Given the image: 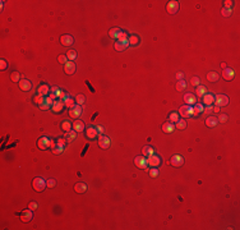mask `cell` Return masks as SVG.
Here are the masks:
<instances>
[{
  "label": "cell",
  "mask_w": 240,
  "mask_h": 230,
  "mask_svg": "<svg viewBox=\"0 0 240 230\" xmlns=\"http://www.w3.org/2000/svg\"><path fill=\"white\" fill-rule=\"evenodd\" d=\"M202 100H203V104H204V105L212 106V104L215 102V96H213L212 93H206L203 97H202Z\"/></svg>",
  "instance_id": "cb8c5ba5"
},
{
  "label": "cell",
  "mask_w": 240,
  "mask_h": 230,
  "mask_svg": "<svg viewBox=\"0 0 240 230\" xmlns=\"http://www.w3.org/2000/svg\"><path fill=\"white\" fill-rule=\"evenodd\" d=\"M58 61H59L60 64H65L68 63V58H67V55H59V58H58Z\"/></svg>",
  "instance_id": "bcb514c9"
},
{
  "label": "cell",
  "mask_w": 240,
  "mask_h": 230,
  "mask_svg": "<svg viewBox=\"0 0 240 230\" xmlns=\"http://www.w3.org/2000/svg\"><path fill=\"white\" fill-rule=\"evenodd\" d=\"M128 39H129V37H128V33H126V32H124V31H123L121 33H120V36H119L118 41H126Z\"/></svg>",
  "instance_id": "7dc6e473"
},
{
  "label": "cell",
  "mask_w": 240,
  "mask_h": 230,
  "mask_svg": "<svg viewBox=\"0 0 240 230\" xmlns=\"http://www.w3.org/2000/svg\"><path fill=\"white\" fill-rule=\"evenodd\" d=\"M37 147L40 150H49V147H51V140L49 137H41L39 138V141H37Z\"/></svg>",
  "instance_id": "277c9868"
},
{
  "label": "cell",
  "mask_w": 240,
  "mask_h": 230,
  "mask_svg": "<svg viewBox=\"0 0 240 230\" xmlns=\"http://www.w3.org/2000/svg\"><path fill=\"white\" fill-rule=\"evenodd\" d=\"M178 114L181 118H190L192 115H193V106H190V105H183L179 109V113Z\"/></svg>",
  "instance_id": "3957f363"
},
{
  "label": "cell",
  "mask_w": 240,
  "mask_h": 230,
  "mask_svg": "<svg viewBox=\"0 0 240 230\" xmlns=\"http://www.w3.org/2000/svg\"><path fill=\"white\" fill-rule=\"evenodd\" d=\"M8 68V63L4 60V59H2V60H0V69H2V71H5V69Z\"/></svg>",
  "instance_id": "f907efd6"
},
{
  "label": "cell",
  "mask_w": 240,
  "mask_h": 230,
  "mask_svg": "<svg viewBox=\"0 0 240 230\" xmlns=\"http://www.w3.org/2000/svg\"><path fill=\"white\" fill-rule=\"evenodd\" d=\"M217 119H218V121L225 123V121H227V115H226V114H221L220 118H217Z\"/></svg>",
  "instance_id": "816d5d0a"
},
{
  "label": "cell",
  "mask_w": 240,
  "mask_h": 230,
  "mask_svg": "<svg viewBox=\"0 0 240 230\" xmlns=\"http://www.w3.org/2000/svg\"><path fill=\"white\" fill-rule=\"evenodd\" d=\"M157 175H158V169L157 168H152L150 170V176H152V178H156Z\"/></svg>",
  "instance_id": "c3c4849f"
},
{
  "label": "cell",
  "mask_w": 240,
  "mask_h": 230,
  "mask_svg": "<svg viewBox=\"0 0 240 230\" xmlns=\"http://www.w3.org/2000/svg\"><path fill=\"white\" fill-rule=\"evenodd\" d=\"M37 95L39 96H45L49 95V86L47 84H41V86L39 87V90H37Z\"/></svg>",
  "instance_id": "f1b7e54d"
},
{
  "label": "cell",
  "mask_w": 240,
  "mask_h": 230,
  "mask_svg": "<svg viewBox=\"0 0 240 230\" xmlns=\"http://www.w3.org/2000/svg\"><path fill=\"white\" fill-rule=\"evenodd\" d=\"M221 68L225 69V68H226V64H225V63H221Z\"/></svg>",
  "instance_id": "91938a15"
},
{
  "label": "cell",
  "mask_w": 240,
  "mask_h": 230,
  "mask_svg": "<svg viewBox=\"0 0 240 230\" xmlns=\"http://www.w3.org/2000/svg\"><path fill=\"white\" fill-rule=\"evenodd\" d=\"M170 164L173 165L174 168H180L184 165V157L181 156V155H174L170 159Z\"/></svg>",
  "instance_id": "52a82bcc"
},
{
  "label": "cell",
  "mask_w": 240,
  "mask_h": 230,
  "mask_svg": "<svg viewBox=\"0 0 240 230\" xmlns=\"http://www.w3.org/2000/svg\"><path fill=\"white\" fill-rule=\"evenodd\" d=\"M218 78H220V76H218L216 72H210V73H207V79H208L210 82H217Z\"/></svg>",
  "instance_id": "1f68e13d"
},
{
  "label": "cell",
  "mask_w": 240,
  "mask_h": 230,
  "mask_svg": "<svg viewBox=\"0 0 240 230\" xmlns=\"http://www.w3.org/2000/svg\"><path fill=\"white\" fill-rule=\"evenodd\" d=\"M186 88V83L184 79H181V81H178L176 83V91H184Z\"/></svg>",
  "instance_id": "60d3db41"
},
{
  "label": "cell",
  "mask_w": 240,
  "mask_h": 230,
  "mask_svg": "<svg viewBox=\"0 0 240 230\" xmlns=\"http://www.w3.org/2000/svg\"><path fill=\"white\" fill-rule=\"evenodd\" d=\"M134 165L138 168V169H146L148 166L147 164V159L145 156H137L134 159Z\"/></svg>",
  "instance_id": "8fae6325"
},
{
  "label": "cell",
  "mask_w": 240,
  "mask_h": 230,
  "mask_svg": "<svg viewBox=\"0 0 240 230\" xmlns=\"http://www.w3.org/2000/svg\"><path fill=\"white\" fill-rule=\"evenodd\" d=\"M234 77H235V72H234V69H230V68L222 69V78L225 79V81H232Z\"/></svg>",
  "instance_id": "7c38bea8"
},
{
  "label": "cell",
  "mask_w": 240,
  "mask_h": 230,
  "mask_svg": "<svg viewBox=\"0 0 240 230\" xmlns=\"http://www.w3.org/2000/svg\"><path fill=\"white\" fill-rule=\"evenodd\" d=\"M69 115H70V118L77 120L78 118L82 115V106L81 105H74L73 108L69 109Z\"/></svg>",
  "instance_id": "30bf717a"
},
{
  "label": "cell",
  "mask_w": 240,
  "mask_h": 230,
  "mask_svg": "<svg viewBox=\"0 0 240 230\" xmlns=\"http://www.w3.org/2000/svg\"><path fill=\"white\" fill-rule=\"evenodd\" d=\"M67 58H68V60H70V61L76 60V59H77V51L76 50H69L67 52Z\"/></svg>",
  "instance_id": "f35d334b"
},
{
  "label": "cell",
  "mask_w": 240,
  "mask_h": 230,
  "mask_svg": "<svg viewBox=\"0 0 240 230\" xmlns=\"http://www.w3.org/2000/svg\"><path fill=\"white\" fill-rule=\"evenodd\" d=\"M221 14L223 15V17H230V15L232 14V9L231 8H223L221 10Z\"/></svg>",
  "instance_id": "7bdbcfd3"
},
{
  "label": "cell",
  "mask_w": 240,
  "mask_h": 230,
  "mask_svg": "<svg viewBox=\"0 0 240 230\" xmlns=\"http://www.w3.org/2000/svg\"><path fill=\"white\" fill-rule=\"evenodd\" d=\"M84 128H86V124L82 121V120H79V119H77L76 121L73 123V131H76L77 133L78 132H82V131H84Z\"/></svg>",
  "instance_id": "603a6c76"
},
{
  "label": "cell",
  "mask_w": 240,
  "mask_h": 230,
  "mask_svg": "<svg viewBox=\"0 0 240 230\" xmlns=\"http://www.w3.org/2000/svg\"><path fill=\"white\" fill-rule=\"evenodd\" d=\"M32 187H33V189L36 192H44L47 188L46 180L44 178H41V176H37V178H35L33 181H32Z\"/></svg>",
  "instance_id": "6da1fadb"
},
{
  "label": "cell",
  "mask_w": 240,
  "mask_h": 230,
  "mask_svg": "<svg viewBox=\"0 0 240 230\" xmlns=\"http://www.w3.org/2000/svg\"><path fill=\"white\" fill-rule=\"evenodd\" d=\"M154 153V150H153V147L152 146H145L142 148V155L143 156H151V155H153Z\"/></svg>",
  "instance_id": "4dcf8cb0"
},
{
  "label": "cell",
  "mask_w": 240,
  "mask_h": 230,
  "mask_svg": "<svg viewBox=\"0 0 240 230\" xmlns=\"http://www.w3.org/2000/svg\"><path fill=\"white\" fill-rule=\"evenodd\" d=\"M166 10H167L169 14L178 13V10H179V2H176V0H170V2L167 3V5H166Z\"/></svg>",
  "instance_id": "9c48e42d"
},
{
  "label": "cell",
  "mask_w": 240,
  "mask_h": 230,
  "mask_svg": "<svg viewBox=\"0 0 240 230\" xmlns=\"http://www.w3.org/2000/svg\"><path fill=\"white\" fill-rule=\"evenodd\" d=\"M174 129H175V124L171 121H166L162 124V131L165 133H171V132H174Z\"/></svg>",
  "instance_id": "4316f807"
},
{
  "label": "cell",
  "mask_w": 240,
  "mask_h": 230,
  "mask_svg": "<svg viewBox=\"0 0 240 230\" xmlns=\"http://www.w3.org/2000/svg\"><path fill=\"white\" fill-rule=\"evenodd\" d=\"M215 104L218 108H223V106H227L229 105V97L225 93H220V95H216L215 97Z\"/></svg>",
  "instance_id": "7a4b0ae2"
},
{
  "label": "cell",
  "mask_w": 240,
  "mask_h": 230,
  "mask_svg": "<svg viewBox=\"0 0 240 230\" xmlns=\"http://www.w3.org/2000/svg\"><path fill=\"white\" fill-rule=\"evenodd\" d=\"M76 137H77V132L76 131L65 132V134H64V141H65V143H70L72 141L76 140Z\"/></svg>",
  "instance_id": "7402d4cb"
},
{
  "label": "cell",
  "mask_w": 240,
  "mask_h": 230,
  "mask_svg": "<svg viewBox=\"0 0 240 230\" xmlns=\"http://www.w3.org/2000/svg\"><path fill=\"white\" fill-rule=\"evenodd\" d=\"M52 102H54V101H52L50 97H46L44 102H42L41 105H39V108H40L41 110H49L51 106H52Z\"/></svg>",
  "instance_id": "484cf974"
},
{
  "label": "cell",
  "mask_w": 240,
  "mask_h": 230,
  "mask_svg": "<svg viewBox=\"0 0 240 230\" xmlns=\"http://www.w3.org/2000/svg\"><path fill=\"white\" fill-rule=\"evenodd\" d=\"M232 5H234V3L231 2V0H226L225 2V8H231Z\"/></svg>",
  "instance_id": "11a10c76"
},
{
  "label": "cell",
  "mask_w": 240,
  "mask_h": 230,
  "mask_svg": "<svg viewBox=\"0 0 240 230\" xmlns=\"http://www.w3.org/2000/svg\"><path fill=\"white\" fill-rule=\"evenodd\" d=\"M64 144H65V141H64V138H60V140H58L56 143H55V146L51 148V150H52V153H54V155H60V153H63V151H64Z\"/></svg>",
  "instance_id": "ba28073f"
},
{
  "label": "cell",
  "mask_w": 240,
  "mask_h": 230,
  "mask_svg": "<svg viewBox=\"0 0 240 230\" xmlns=\"http://www.w3.org/2000/svg\"><path fill=\"white\" fill-rule=\"evenodd\" d=\"M20 220H22L23 222H30L32 220V217H33V215H32V210H30V208H27V210L22 211V213L19 215Z\"/></svg>",
  "instance_id": "2e32d148"
},
{
  "label": "cell",
  "mask_w": 240,
  "mask_h": 230,
  "mask_svg": "<svg viewBox=\"0 0 240 230\" xmlns=\"http://www.w3.org/2000/svg\"><path fill=\"white\" fill-rule=\"evenodd\" d=\"M63 102H64V105H65L67 108H69V109H70V108H73V106L76 105V104H74V100H73V99H72V97H70V96H69V95L67 96L65 99L63 100Z\"/></svg>",
  "instance_id": "d6a6232c"
},
{
  "label": "cell",
  "mask_w": 240,
  "mask_h": 230,
  "mask_svg": "<svg viewBox=\"0 0 240 230\" xmlns=\"http://www.w3.org/2000/svg\"><path fill=\"white\" fill-rule=\"evenodd\" d=\"M184 102H185L186 105H194V104H197V97H195V95L190 93V92L185 93V95H184Z\"/></svg>",
  "instance_id": "d6986e66"
},
{
  "label": "cell",
  "mask_w": 240,
  "mask_h": 230,
  "mask_svg": "<svg viewBox=\"0 0 240 230\" xmlns=\"http://www.w3.org/2000/svg\"><path fill=\"white\" fill-rule=\"evenodd\" d=\"M185 128H186V121L184 119H179L176 123H175V129L183 131V129H185Z\"/></svg>",
  "instance_id": "836d02e7"
},
{
  "label": "cell",
  "mask_w": 240,
  "mask_h": 230,
  "mask_svg": "<svg viewBox=\"0 0 240 230\" xmlns=\"http://www.w3.org/2000/svg\"><path fill=\"white\" fill-rule=\"evenodd\" d=\"M212 110L215 111V113H218V111H220V108H218V106H215V108H213Z\"/></svg>",
  "instance_id": "680465c9"
},
{
  "label": "cell",
  "mask_w": 240,
  "mask_h": 230,
  "mask_svg": "<svg viewBox=\"0 0 240 230\" xmlns=\"http://www.w3.org/2000/svg\"><path fill=\"white\" fill-rule=\"evenodd\" d=\"M76 69H77L76 64L70 60H68V63L64 65V72H65V74H68V76H72V74L76 73Z\"/></svg>",
  "instance_id": "5bb4252c"
},
{
  "label": "cell",
  "mask_w": 240,
  "mask_h": 230,
  "mask_svg": "<svg viewBox=\"0 0 240 230\" xmlns=\"http://www.w3.org/2000/svg\"><path fill=\"white\" fill-rule=\"evenodd\" d=\"M55 184H56V180H55V179H47V180H46L47 188H54Z\"/></svg>",
  "instance_id": "f6af8a7d"
},
{
  "label": "cell",
  "mask_w": 240,
  "mask_h": 230,
  "mask_svg": "<svg viewBox=\"0 0 240 230\" xmlns=\"http://www.w3.org/2000/svg\"><path fill=\"white\" fill-rule=\"evenodd\" d=\"M37 207H39V205H37L36 202H31L30 205H28V208H30V210H36Z\"/></svg>",
  "instance_id": "f5cc1de1"
},
{
  "label": "cell",
  "mask_w": 240,
  "mask_h": 230,
  "mask_svg": "<svg viewBox=\"0 0 240 230\" xmlns=\"http://www.w3.org/2000/svg\"><path fill=\"white\" fill-rule=\"evenodd\" d=\"M96 129H97V132L100 133V134H102V133H104V127L102 125H97V127H96Z\"/></svg>",
  "instance_id": "6f0895ef"
},
{
  "label": "cell",
  "mask_w": 240,
  "mask_h": 230,
  "mask_svg": "<svg viewBox=\"0 0 240 230\" xmlns=\"http://www.w3.org/2000/svg\"><path fill=\"white\" fill-rule=\"evenodd\" d=\"M176 78H178V81H181V79H184V73L179 72V73L176 74Z\"/></svg>",
  "instance_id": "9f6ffc18"
},
{
  "label": "cell",
  "mask_w": 240,
  "mask_h": 230,
  "mask_svg": "<svg viewBox=\"0 0 240 230\" xmlns=\"http://www.w3.org/2000/svg\"><path fill=\"white\" fill-rule=\"evenodd\" d=\"M64 108H65V105H64V102L61 100H55L54 102H52L51 110L54 111V113H61Z\"/></svg>",
  "instance_id": "9a60e30c"
},
{
  "label": "cell",
  "mask_w": 240,
  "mask_h": 230,
  "mask_svg": "<svg viewBox=\"0 0 240 230\" xmlns=\"http://www.w3.org/2000/svg\"><path fill=\"white\" fill-rule=\"evenodd\" d=\"M33 101H35V102H36L37 105H41V104L45 101V99H44V96H39V95H37V96H35Z\"/></svg>",
  "instance_id": "ee69618b"
},
{
  "label": "cell",
  "mask_w": 240,
  "mask_h": 230,
  "mask_svg": "<svg viewBox=\"0 0 240 230\" xmlns=\"http://www.w3.org/2000/svg\"><path fill=\"white\" fill-rule=\"evenodd\" d=\"M212 106H207V108H204V110H203V113H206V114H211L212 113Z\"/></svg>",
  "instance_id": "db71d44e"
},
{
  "label": "cell",
  "mask_w": 240,
  "mask_h": 230,
  "mask_svg": "<svg viewBox=\"0 0 240 230\" xmlns=\"http://www.w3.org/2000/svg\"><path fill=\"white\" fill-rule=\"evenodd\" d=\"M60 42H61L63 46H70V45L74 44V39L70 35H63L60 37Z\"/></svg>",
  "instance_id": "e0dca14e"
},
{
  "label": "cell",
  "mask_w": 240,
  "mask_h": 230,
  "mask_svg": "<svg viewBox=\"0 0 240 230\" xmlns=\"http://www.w3.org/2000/svg\"><path fill=\"white\" fill-rule=\"evenodd\" d=\"M88 187L86 183H83V181H79V183H76L74 184V191L77 192V193H84V192H87Z\"/></svg>",
  "instance_id": "ffe728a7"
},
{
  "label": "cell",
  "mask_w": 240,
  "mask_h": 230,
  "mask_svg": "<svg viewBox=\"0 0 240 230\" xmlns=\"http://www.w3.org/2000/svg\"><path fill=\"white\" fill-rule=\"evenodd\" d=\"M10 79H12V82H14V83H19V81H20L19 72H12V74H10Z\"/></svg>",
  "instance_id": "8d00e7d4"
},
{
  "label": "cell",
  "mask_w": 240,
  "mask_h": 230,
  "mask_svg": "<svg viewBox=\"0 0 240 230\" xmlns=\"http://www.w3.org/2000/svg\"><path fill=\"white\" fill-rule=\"evenodd\" d=\"M218 124V119L216 116H208L206 119V125L208 128H215Z\"/></svg>",
  "instance_id": "d4e9b609"
},
{
  "label": "cell",
  "mask_w": 240,
  "mask_h": 230,
  "mask_svg": "<svg viewBox=\"0 0 240 230\" xmlns=\"http://www.w3.org/2000/svg\"><path fill=\"white\" fill-rule=\"evenodd\" d=\"M203 110H204V106L202 104H194V106H193V115L198 116L201 113H203Z\"/></svg>",
  "instance_id": "f546056e"
},
{
  "label": "cell",
  "mask_w": 240,
  "mask_h": 230,
  "mask_svg": "<svg viewBox=\"0 0 240 230\" xmlns=\"http://www.w3.org/2000/svg\"><path fill=\"white\" fill-rule=\"evenodd\" d=\"M121 32H123V30H120L119 27H114V28H111L109 31V36L111 37V39H119Z\"/></svg>",
  "instance_id": "83f0119b"
},
{
  "label": "cell",
  "mask_w": 240,
  "mask_h": 230,
  "mask_svg": "<svg viewBox=\"0 0 240 230\" xmlns=\"http://www.w3.org/2000/svg\"><path fill=\"white\" fill-rule=\"evenodd\" d=\"M179 119H180V116H179V114H178V113H171V114H170V118H169V121H171V123H176Z\"/></svg>",
  "instance_id": "b9f144b4"
},
{
  "label": "cell",
  "mask_w": 240,
  "mask_h": 230,
  "mask_svg": "<svg viewBox=\"0 0 240 230\" xmlns=\"http://www.w3.org/2000/svg\"><path fill=\"white\" fill-rule=\"evenodd\" d=\"M195 93L201 96V97H203V96L207 93V90L204 86H197V90H195Z\"/></svg>",
  "instance_id": "74e56055"
},
{
  "label": "cell",
  "mask_w": 240,
  "mask_h": 230,
  "mask_svg": "<svg viewBox=\"0 0 240 230\" xmlns=\"http://www.w3.org/2000/svg\"><path fill=\"white\" fill-rule=\"evenodd\" d=\"M76 102H77V105H83L84 102H86V97H84V95H82V93H79V95H77V97H76Z\"/></svg>",
  "instance_id": "ab89813d"
},
{
  "label": "cell",
  "mask_w": 240,
  "mask_h": 230,
  "mask_svg": "<svg viewBox=\"0 0 240 230\" xmlns=\"http://www.w3.org/2000/svg\"><path fill=\"white\" fill-rule=\"evenodd\" d=\"M147 164L152 168H157L161 165V157L157 156L156 153H153V155H151V156L147 157Z\"/></svg>",
  "instance_id": "5b68a950"
},
{
  "label": "cell",
  "mask_w": 240,
  "mask_h": 230,
  "mask_svg": "<svg viewBox=\"0 0 240 230\" xmlns=\"http://www.w3.org/2000/svg\"><path fill=\"white\" fill-rule=\"evenodd\" d=\"M86 137L88 138V140H95L96 137H98V132L96 128L93 127H88L86 129Z\"/></svg>",
  "instance_id": "ac0fdd59"
},
{
  "label": "cell",
  "mask_w": 240,
  "mask_h": 230,
  "mask_svg": "<svg viewBox=\"0 0 240 230\" xmlns=\"http://www.w3.org/2000/svg\"><path fill=\"white\" fill-rule=\"evenodd\" d=\"M139 41H141V39L137 35H130V37L128 39L129 45H138V44H139Z\"/></svg>",
  "instance_id": "e575fe53"
},
{
  "label": "cell",
  "mask_w": 240,
  "mask_h": 230,
  "mask_svg": "<svg viewBox=\"0 0 240 230\" xmlns=\"http://www.w3.org/2000/svg\"><path fill=\"white\" fill-rule=\"evenodd\" d=\"M128 46H129V42H128V40H126V41H116L115 44H114V47H115L116 51H123V50H125Z\"/></svg>",
  "instance_id": "44dd1931"
},
{
  "label": "cell",
  "mask_w": 240,
  "mask_h": 230,
  "mask_svg": "<svg viewBox=\"0 0 240 230\" xmlns=\"http://www.w3.org/2000/svg\"><path fill=\"white\" fill-rule=\"evenodd\" d=\"M18 87L22 91H24V92H28V91L32 90V82L28 81V79H20L18 83Z\"/></svg>",
  "instance_id": "4fadbf2b"
},
{
  "label": "cell",
  "mask_w": 240,
  "mask_h": 230,
  "mask_svg": "<svg viewBox=\"0 0 240 230\" xmlns=\"http://www.w3.org/2000/svg\"><path fill=\"white\" fill-rule=\"evenodd\" d=\"M98 146H100V148H102V150L109 148V147L111 146V141H110V138H109L108 136L100 134V136H98Z\"/></svg>",
  "instance_id": "8992f818"
},
{
  "label": "cell",
  "mask_w": 240,
  "mask_h": 230,
  "mask_svg": "<svg viewBox=\"0 0 240 230\" xmlns=\"http://www.w3.org/2000/svg\"><path fill=\"white\" fill-rule=\"evenodd\" d=\"M61 128H63L64 132H70L72 128H73V124H72V123H69V120H64L61 123Z\"/></svg>",
  "instance_id": "d590c367"
},
{
  "label": "cell",
  "mask_w": 240,
  "mask_h": 230,
  "mask_svg": "<svg viewBox=\"0 0 240 230\" xmlns=\"http://www.w3.org/2000/svg\"><path fill=\"white\" fill-rule=\"evenodd\" d=\"M190 83L193 84V86H199V84H201V81H199L198 77H193V78L190 79Z\"/></svg>",
  "instance_id": "681fc988"
}]
</instances>
